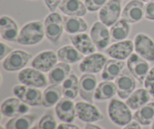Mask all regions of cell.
<instances>
[{"mask_svg": "<svg viewBox=\"0 0 154 129\" xmlns=\"http://www.w3.org/2000/svg\"><path fill=\"white\" fill-rule=\"evenodd\" d=\"M151 95L146 89L135 90L126 99V104L132 110H138L141 107L150 102Z\"/></svg>", "mask_w": 154, "mask_h": 129, "instance_id": "obj_26", "label": "cell"}, {"mask_svg": "<svg viewBox=\"0 0 154 129\" xmlns=\"http://www.w3.org/2000/svg\"><path fill=\"white\" fill-rule=\"evenodd\" d=\"M84 129H103L98 125H95L93 123H87Z\"/></svg>", "mask_w": 154, "mask_h": 129, "instance_id": "obj_42", "label": "cell"}, {"mask_svg": "<svg viewBox=\"0 0 154 129\" xmlns=\"http://www.w3.org/2000/svg\"><path fill=\"white\" fill-rule=\"evenodd\" d=\"M97 83L94 74L84 73L81 76L79 79V95L84 101L93 104Z\"/></svg>", "mask_w": 154, "mask_h": 129, "instance_id": "obj_16", "label": "cell"}, {"mask_svg": "<svg viewBox=\"0 0 154 129\" xmlns=\"http://www.w3.org/2000/svg\"><path fill=\"white\" fill-rule=\"evenodd\" d=\"M63 97L69 99L74 100L79 93V80L74 73L70 75L62 84Z\"/></svg>", "mask_w": 154, "mask_h": 129, "instance_id": "obj_33", "label": "cell"}, {"mask_svg": "<svg viewBox=\"0 0 154 129\" xmlns=\"http://www.w3.org/2000/svg\"><path fill=\"white\" fill-rule=\"evenodd\" d=\"M45 36V24L42 21L27 23L20 30L17 42L20 45L32 46L42 42Z\"/></svg>", "mask_w": 154, "mask_h": 129, "instance_id": "obj_1", "label": "cell"}, {"mask_svg": "<svg viewBox=\"0 0 154 129\" xmlns=\"http://www.w3.org/2000/svg\"><path fill=\"white\" fill-rule=\"evenodd\" d=\"M63 0H45V2L48 8L51 12H55L57 8H59Z\"/></svg>", "mask_w": 154, "mask_h": 129, "instance_id": "obj_39", "label": "cell"}, {"mask_svg": "<svg viewBox=\"0 0 154 129\" xmlns=\"http://www.w3.org/2000/svg\"><path fill=\"white\" fill-rule=\"evenodd\" d=\"M59 9L64 15L70 17H83L88 11L81 0H63Z\"/></svg>", "mask_w": 154, "mask_h": 129, "instance_id": "obj_22", "label": "cell"}, {"mask_svg": "<svg viewBox=\"0 0 154 129\" xmlns=\"http://www.w3.org/2000/svg\"><path fill=\"white\" fill-rule=\"evenodd\" d=\"M134 48L137 54L149 62H154V42L144 33H138L134 39Z\"/></svg>", "mask_w": 154, "mask_h": 129, "instance_id": "obj_12", "label": "cell"}, {"mask_svg": "<svg viewBox=\"0 0 154 129\" xmlns=\"http://www.w3.org/2000/svg\"><path fill=\"white\" fill-rule=\"evenodd\" d=\"M19 33V27L13 18L6 15L1 17L0 35L2 39L7 42H17Z\"/></svg>", "mask_w": 154, "mask_h": 129, "instance_id": "obj_20", "label": "cell"}, {"mask_svg": "<svg viewBox=\"0 0 154 129\" xmlns=\"http://www.w3.org/2000/svg\"><path fill=\"white\" fill-rule=\"evenodd\" d=\"M133 119L141 125H151L154 120V102H149L135 111Z\"/></svg>", "mask_w": 154, "mask_h": 129, "instance_id": "obj_31", "label": "cell"}, {"mask_svg": "<svg viewBox=\"0 0 154 129\" xmlns=\"http://www.w3.org/2000/svg\"><path fill=\"white\" fill-rule=\"evenodd\" d=\"M32 54L23 50H14L2 61L5 70L8 72H16L22 70L28 64Z\"/></svg>", "mask_w": 154, "mask_h": 129, "instance_id": "obj_7", "label": "cell"}, {"mask_svg": "<svg viewBox=\"0 0 154 129\" xmlns=\"http://www.w3.org/2000/svg\"><path fill=\"white\" fill-rule=\"evenodd\" d=\"M39 129H58V125L52 111L46 112L38 122Z\"/></svg>", "mask_w": 154, "mask_h": 129, "instance_id": "obj_34", "label": "cell"}, {"mask_svg": "<svg viewBox=\"0 0 154 129\" xmlns=\"http://www.w3.org/2000/svg\"><path fill=\"white\" fill-rule=\"evenodd\" d=\"M70 41L73 46L83 55H89L96 52V45L92 40L91 36L87 33H82L72 35L70 36Z\"/></svg>", "mask_w": 154, "mask_h": 129, "instance_id": "obj_21", "label": "cell"}, {"mask_svg": "<svg viewBox=\"0 0 154 129\" xmlns=\"http://www.w3.org/2000/svg\"><path fill=\"white\" fill-rule=\"evenodd\" d=\"M57 54L51 50H47L38 54L32 61V67L43 73L50 72L58 61Z\"/></svg>", "mask_w": 154, "mask_h": 129, "instance_id": "obj_17", "label": "cell"}, {"mask_svg": "<svg viewBox=\"0 0 154 129\" xmlns=\"http://www.w3.org/2000/svg\"><path fill=\"white\" fill-rule=\"evenodd\" d=\"M117 94V86L112 81H103L98 85L94 95L96 101H104L113 99Z\"/></svg>", "mask_w": 154, "mask_h": 129, "instance_id": "obj_29", "label": "cell"}, {"mask_svg": "<svg viewBox=\"0 0 154 129\" xmlns=\"http://www.w3.org/2000/svg\"><path fill=\"white\" fill-rule=\"evenodd\" d=\"M130 25L125 20H119L117 23L111 27V42H117L126 40L130 33Z\"/></svg>", "mask_w": 154, "mask_h": 129, "instance_id": "obj_32", "label": "cell"}, {"mask_svg": "<svg viewBox=\"0 0 154 129\" xmlns=\"http://www.w3.org/2000/svg\"><path fill=\"white\" fill-rule=\"evenodd\" d=\"M108 1V0H85L84 4L89 11L95 12L100 10Z\"/></svg>", "mask_w": 154, "mask_h": 129, "instance_id": "obj_35", "label": "cell"}, {"mask_svg": "<svg viewBox=\"0 0 154 129\" xmlns=\"http://www.w3.org/2000/svg\"><path fill=\"white\" fill-rule=\"evenodd\" d=\"M45 36L53 44L57 45L61 39L64 29L63 18L57 12H51L44 21Z\"/></svg>", "mask_w": 154, "mask_h": 129, "instance_id": "obj_3", "label": "cell"}, {"mask_svg": "<svg viewBox=\"0 0 154 129\" xmlns=\"http://www.w3.org/2000/svg\"><path fill=\"white\" fill-rule=\"evenodd\" d=\"M0 129H6V128H5V126H3V125H1V126H0Z\"/></svg>", "mask_w": 154, "mask_h": 129, "instance_id": "obj_46", "label": "cell"}, {"mask_svg": "<svg viewBox=\"0 0 154 129\" xmlns=\"http://www.w3.org/2000/svg\"><path fill=\"white\" fill-rule=\"evenodd\" d=\"M14 50L11 47L1 41L0 42V60L3 61Z\"/></svg>", "mask_w": 154, "mask_h": 129, "instance_id": "obj_37", "label": "cell"}, {"mask_svg": "<svg viewBox=\"0 0 154 129\" xmlns=\"http://www.w3.org/2000/svg\"><path fill=\"white\" fill-rule=\"evenodd\" d=\"M30 129H39L38 128V125H35V126L32 127V128Z\"/></svg>", "mask_w": 154, "mask_h": 129, "instance_id": "obj_44", "label": "cell"}, {"mask_svg": "<svg viewBox=\"0 0 154 129\" xmlns=\"http://www.w3.org/2000/svg\"><path fill=\"white\" fill-rule=\"evenodd\" d=\"M108 27L101 21L94 23L90 30V36L96 45V48L100 51L108 48L111 42V33Z\"/></svg>", "mask_w": 154, "mask_h": 129, "instance_id": "obj_13", "label": "cell"}, {"mask_svg": "<svg viewBox=\"0 0 154 129\" xmlns=\"http://www.w3.org/2000/svg\"><path fill=\"white\" fill-rule=\"evenodd\" d=\"M76 116L86 123H93L104 119L100 110L93 104L87 101H78L75 104Z\"/></svg>", "mask_w": 154, "mask_h": 129, "instance_id": "obj_9", "label": "cell"}, {"mask_svg": "<svg viewBox=\"0 0 154 129\" xmlns=\"http://www.w3.org/2000/svg\"><path fill=\"white\" fill-rule=\"evenodd\" d=\"M58 129H81L78 125H75L73 123H66V122H63V123L60 124L58 125Z\"/></svg>", "mask_w": 154, "mask_h": 129, "instance_id": "obj_40", "label": "cell"}, {"mask_svg": "<svg viewBox=\"0 0 154 129\" xmlns=\"http://www.w3.org/2000/svg\"><path fill=\"white\" fill-rule=\"evenodd\" d=\"M108 60L105 54L95 52L83 58L79 64V69L83 73H99L104 69Z\"/></svg>", "mask_w": 154, "mask_h": 129, "instance_id": "obj_10", "label": "cell"}, {"mask_svg": "<svg viewBox=\"0 0 154 129\" xmlns=\"http://www.w3.org/2000/svg\"><path fill=\"white\" fill-rule=\"evenodd\" d=\"M30 106L16 98H9L5 100L1 105V113L5 117L13 118L29 113Z\"/></svg>", "mask_w": 154, "mask_h": 129, "instance_id": "obj_14", "label": "cell"}, {"mask_svg": "<svg viewBox=\"0 0 154 129\" xmlns=\"http://www.w3.org/2000/svg\"><path fill=\"white\" fill-rule=\"evenodd\" d=\"M117 95L121 99L126 100L136 88V79L128 68H124L121 73L115 79Z\"/></svg>", "mask_w": 154, "mask_h": 129, "instance_id": "obj_11", "label": "cell"}, {"mask_svg": "<svg viewBox=\"0 0 154 129\" xmlns=\"http://www.w3.org/2000/svg\"><path fill=\"white\" fill-rule=\"evenodd\" d=\"M139 1L143 2H152L154 1V0H139Z\"/></svg>", "mask_w": 154, "mask_h": 129, "instance_id": "obj_43", "label": "cell"}, {"mask_svg": "<svg viewBox=\"0 0 154 129\" xmlns=\"http://www.w3.org/2000/svg\"><path fill=\"white\" fill-rule=\"evenodd\" d=\"M63 97L62 85L51 84L44 91L42 96V106L46 108L56 106L63 98Z\"/></svg>", "mask_w": 154, "mask_h": 129, "instance_id": "obj_23", "label": "cell"}, {"mask_svg": "<svg viewBox=\"0 0 154 129\" xmlns=\"http://www.w3.org/2000/svg\"><path fill=\"white\" fill-rule=\"evenodd\" d=\"M72 68L69 63L60 62L51 69L48 74V79L52 85H61L70 75Z\"/></svg>", "mask_w": 154, "mask_h": 129, "instance_id": "obj_25", "label": "cell"}, {"mask_svg": "<svg viewBox=\"0 0 154 129\" xmlns=\"http://www.w3.org/2000/svg\"><path fill=\"white\" fill-rule=\"evenodd\" d=\"M64 29L71 35L85 33L88 30V24L81 17L66 16L63 18Z\"/></svg>", "mask_w": 154, "mask_h": 129, "instance_id": "obj_27", "label": "cell"}, {"mask_svg": "<svg viewBox=\"0 0 154 129\" xmlns=\"http://www.w3.org/2000/svg\"><path fill=\"white\" fill-rule=\"evenodd\" d=\"M37 119L35 114H24L11 118L5 124L6 129H30Z\"/></svg>", "mask_w": 154, "mask_h": 129, "instance_id": "obj_30", "label": "cell"}, {"mask_svg": "<svg viewBox=\"0 0 154 129\" xmlns=\"http://www.w3.org/2000/svg\"><path fill=\"white\" fill-rule=\"evenodd\" d=\"M121 15V0H108L99 11V18L101 22L107 27H112L119 21Z\"/></svg>", "mask_w": 154, "mask_h": 129, "instance_id": "obj_6", "label": "cell"}, {"mask_svg": "<svg viewBox=\"0 0 154 129\" xmlns=\"http://www.w3.org/2000/svg\"><path fill=\"white\" fill-rule=\"evenodd\" d=\"M144 17V4L139 0H131L125 5L121 18L129 24H136Z\"/></svg>", "mask_w": 154, "mask_h": 129, "instance_id": "obj_18", "label": "cell"}, {"mask_svg": "<svg viewBox=\"0 0 154 129\" xmlns=\"http://www.w3.org/2000/svg\"><path fill=\"white\" fill-rule=\"evenodd\" d=\"M108 114L113 123L118 126H126L132 121V110L127 104L119 99L113 98L108 107Z\"/></svg>", "mask_w": 154, "mask_h": 129, "instance_id": "obj_2", "label": "cell"}, {"mask_svg": "<svg viewBox=\"0 0 154 129\" xmlns=\"http://www.w3.org/2000/svg\"><path fill=\"white\" fill-rule=\"evenodd\" d=\"M144 18L154 21V1L147 2L144 5Z\"/></svg>", "mask_w": 154, "mask_h": 129, "instance_id": "obj_38", "label": "cell"}, {"mask_svg": "<svg viewBox=\"0 0 154 129\" xmlns=\"http://www.w3.org/2000/svg\"><path fill=\"white\" fill-rule=\"evenodd\" d=\"M150 129H154V120L153 121L151 124V127H150Z\"/></svg>", "mask_w": 154, "mask_h": 129, "instance_id": "obj_45", "label": "cell"}, {"mask_svg": "<svg viewBox=\"0 0 154 129\" xmlns=\"http://www.w3.org/2000/svg\"><path fill=\"white\" fill-rule=\"evenodd\" d=\"M58 60L60 62L73 64L81 61L84 58V55L78 51L73 45H65L59 48L57 52Z\"/></svg>", "mask_w": 154, "mask_h": 129, "instance_id": "obj_28", "label": "cell"}, {"mask_svg": "<svg viewBox=\"0 0 154 129\" xmlns=\"http://www.w3.org/2000/svg\"><path fill=\"white\" fill-rule=\"evenodd\" d=\"M126 66L140 84H144V79L150 70L148 61L138 55L137 53H132V55L127 59Z\"/></svg>", "mask_w": 154, "mask_h": 129, "instance_id": "obj_8", "label": "cell"}, {"mask_svg": "<svg viewBox=\"0 0 154 129\" xmlns=\"http://www.w3.org/2000/svg\"><path fill=\"white\" fill-rule=\"evenodd\" d=\"M144 89L147 90L151 97L154 98V66L150 69V72L144 79Z\"/></svg>", "mask_w": 154, "mask_h": 129, "instance_id": "obj_36", "label": "cell"}, {"mask_svg": "<svg viewBox=\"0 0 154 129\" xmlns=\"http://www.w3.org/2000/svg\"><path fill=\"white\" fill-rule=\"evenodd\" d=\"M14 95L30 107H42V94L39 89L25 85H17L13 89Z\"/></svg>", "mask_w": 154, "mask_h": 129, "instance_id": "obj_4", "label": "cell"}, {"mask_svg": "<svg viewBox=\"0 0 154 129\" xmlns=\"http://www.w3.org/2000/svg\"><path fill=\"white\" fill-rule=\"evenodd\" d=\"M134 50V42L126 39L110 45L105 49V54L115 60H125L132 55Z\"/></svg>", "mask_w": 154, "mask_h": 129, "instance_id": "obj_15", "label": "cell"}, {"mask_svg": "<svg viewBox=\"0 0 154 129\" xmlns=\"http://www.w3.org/2000/svg\"><path fill=\"white\" fill-rule=\"evenodd\" d=\"M20 82L30 87L42 89L48 86V79L43 72L35 68H24L18 73Z\"/></svg>", "mask_w": 154, "mask_h": 129, "instance_id": "obj_5", "label": "cell"}, {"mask_svg": "<svg viewBox=\"0 0 154 129\" xmlns=\"http://www.w3.org/2000/svg\"><path fill=\"white\" fill-rule=\"evenodd\" d=\"M141 124H139L137 121L135 120L132 121L130 123H129L126 126H124V128L123 129H141Z\"/></svg>", "mask_w": 154, "mask_h": 129, "instance_id": "obj_41", "label": "cell"}, {"mask_svg": "<svg viewBox=\"0 0 154 129\" xmlns=\"http://www.w3.org/2000/svg\"><path fill=\"white\" fill-rule=\"evenodd\" d=\"M55 112L57 118L66 123H72L76 117V109L73 100L64 97L56 105Z\"/></svg>", "mask_w": 154, "mask_h": 129, "instance_id": "obj_19", "label": "cell"}, {"mask_svg": "<svg viewBox=\"0 0 154 129\" xmlns=\"http://www.w3.org/2000/svg\"><path fill=\"white\" fill-rule=\"evenodd\" d=\"M126 64V62L123 60L110 59L105 63L101 77L104 81H113L116 79L124 69Z\"/></svg>", "mask_w": 154, "mask_h": 129, "instance_id": "obj_24", "label": "cell"}]
</instances>
